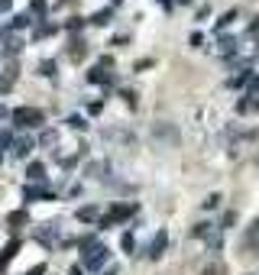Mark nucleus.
I'll return each instance as SVG.
<instances>
[{"label":"nucleus","instance_id":"nucleus-4","mask_svg":"<svg viewBox=\"0 0 259 275\" xmlns=\"http://www.w3.org/2000/svg\"><path fill=\"white\" fill-rule=\"evenodd\" d=\"M104 259H107V249H94L91 256H87V266H91V269H97Z\"/></svg>","mask_w":259,"mask_h":275},{"label":"nucleus","instance_id":"nucleus-12","mask_svg":"<svg viewBox=\"0 0 259 275\" xmlns=\"http://www.w3.org/2000/svg\"><path fill=\"white\" fill-rule=\"evenodd\" d=\"M68 123H71V126H75V130H85V120H81V117H71V120H68Z\"/></svg>","mask_w":259,"mask_h":275},{"label":"nucleus","instance_id":"nucleus-5","mask_svg":"<svg viewBox=\"0 0 259 275\" xmlns=\"http://www.w3.org/2000/svg\"><path fill=\"white\" fill-rule=\"evenodd\" d=\"M42 175H46V168H42L39 162H32L29 165V178H42Z\"/></svg>","mask_w":259,"mask_h":275},{"label":"nucleus","instance_id":"nucleus-7","mask_svg":"<svg viewBox=\"0 0 259 275\" xmlns=\"http://www.w3.org/2000/svg\"><path fill=\"white\" fill-rule=\"evenodd\" d=\"M220 204V194H211V197H207V201H204V211H214V207H217Z\"/></svg>","mask_w":259,"mask_h":275},{"label":"nucleus","instance_id":"nucleus-9","mask_svg":"<svg viewBox=\"0 0 259 275\" xmlns=\"http://www.w3.org/2000/svg\"><path fill=\"white\" fill-rule=\"evenodd\" d=\"M39 71H42V75H55V65H52V62H42Z\"/></svg>","mask_w":259,"mask_h":275},{"label":"nucleus","instance_id":"nucleus-8","mask_svg":"<svg viewBox=\"0 0 259 275\" xmlns=\"http://www.w3.org/2000/svg\"><path fill=\"white\" fill-rule=\"evenodd\" d=\"M78 217H81V220H94L97 211H94V207H85V211H78Z\"/></svg>","mask_w":259,"mask_h":275},{"label":"nucleus","instance_id":"nucleus-1","mask_svg":"<svg viewBox=\"0 0 259 275\" xmlns=\"http://www.w3.org/2000/svg\"><path fill=\"white\" fill-rule=\"evenodd\" d=\"M13 120H16V123H23V126H32V123H39V120H42V113H39V110H16Z\"/></svg>","mask_w":259,"mask_h":275},{"label":"nucleus","instance_id":"nucleus-10","mask_svg":"<svg viewBox=\"0 0 259 275\" xmlns=\"http://www.w3.org/2000/svg\"><path fill=\"white\" fill-rule=\"evenodd\" d=\"M256 233H259V217L253 220V227H250V233H246V240H253V236H256Z\"/></svg>","mask_w":259,"mask_h":275},{"label":"nucleus","instance_id":"nucleus-2","mask_svg":"<svg viewBox=\"0 0 259 275\" xmlns=\"http://www.w3.org/2000/svg\"><path fill=\"white\" fill-rule=\"evenodd\" d=\"M152 136H162V139H172L175 142V130L169 123H156V126H152Z\"/></svg>","mask_w":259,"mask_h":275},{"label":"nucleus","instance_id":"nucleus-11","mask_svg":"<svg viewBox=\"0 0 259 275\" xmlns=\"http://www.w3.org/2000/svg\"><path fill=\"white\" fill-rule=\"evenodd\" d=\"M107 16H110V10H101V13L94 16V23H107Z\"/></svg>","mask_w":259,"mask_h":275},{"label":"nucleus","instance_id":"nucleus-6","mask_svg":"<svg viewBox=\"0 0 259 275\" xmlns=\"http://www.w3.org/2000/svg\"><path fill=\"white\" fill-rule=\"evenodd\" d=\"M204 275H224V266H220V262H211V266H204Z\"/></svg>","mask_w":259,"mask_h":275},{"label":"nucleus","instance_id":"nucleus-3","mask_svg":"<svg viewBox=\"0 0 259 275\" xmlns=\"http://www.w3.org/2000/svg\"><path fill=\"white\" fill-rule=\"evenodd\" d=\"M162 249H165V230L156 236V240H152V246H149V256H152V259H159V256H162Z\"/></svg>","mask_w":259,"mask_h":275}]
</instances>
